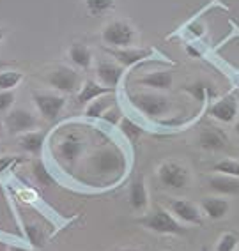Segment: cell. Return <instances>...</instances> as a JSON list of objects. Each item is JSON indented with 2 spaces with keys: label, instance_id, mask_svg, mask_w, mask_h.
<instances>
[{
  "label": "cell",
  "instance_id": "32",
  "mask_svg": "<svg viewBox=\"0 0 239 251\" xmlns=\"http://www.w3.org/2000/svg\"><path fill=\"white\" fill-rule=\"evenodd\" d=\"M103 119H105V121H110V122H113V124H115V122H117V119H119V110H108V112L103 115Z\"/></svg>",
  "mask_w": 239,
  "mask_h": 251
},
{
  "label": "cell",
  "instance_id": "34",
  "mask_svg": "<svg viewBox=\"0 0 239 251\" xmlns=\"http://www.w3.org/2000/svg\"><path fill=\"white\" fill-rule=\"evenodd\" d=\"M2 138H4V126L0 124V140H2Z\"/></svg>",
  "mask_w": 239,
  "mask_h": 251
},
{
  "label": "cell",
  "instance_id": "6",
  "mask_svg": "<svg viewBox=\"0 0 239 251\" xmlns=\"http://www.w3.org/2000/svg\"><path fill=\"white\" fill-rule=\"evenodd\" d=\"M133 104L138 108L140 112L145 113L149 117H159L163 113L168 112L170 103L167 101V98L156 94H140L133 98Z\"/></svg>",
  "mask_w": 239,
  "mask_h": 251
},
{
  "label": "cell",
  "instance_id": "27",
  "mask_svg": "<svg viewBox=\"0 0 239 251\" xmlns=\"http://www.w3.org/2000/svg\"><path fill=\"white\" fill-rule=\"evenodd\" d=\"M238 235L236 233H223L220 237V242H218L216 251H234L236 246H238Z\"/></svg>",
  "mask_w": 239,
  "mask_h": 251
},
{
  "label": "cell",
  "instance_id": "4",
  "mask_svg": "<svg viewBox=\"0 0 239 251\" xmlns=\"http://www.w3.org/2000/svg\"><path fill=\"white\" fill-rule=\"evenodd\" d=\"M34 104L39 110V113L45 117L46 121H55L60 115L62 108L66 106V99L57 94H43L36 92L34 94Z\"/></svg>",
  "mask_w": 239,
  "mask_h": 251
},
{
  "label": "cell",
  "instance_id": "17",
  "mask_svg": "<svg viewBox=\"0 0 239 251\" xmlns=\"http://www.w3.org/2000/svg\"><path fill=\"white\" fill-rule=\"evenodd\" d=\"M140 83L145 87H151V89H158V90H167L172 87V75L168 71H156L151 73L147 76H144L140 80Z\"/></svg>",
  "mask_w": 239,
  "mask_h": 251
},
{
  "label": "cell",
  "instance_id": "30",
  "mask_svg": "<svg viewBox=\"0 0 239 251\" xmlns=\"http://www.w3.org/2000/svg\"><path fill=\"white\" fill-rule=\"evenodd\" d=\"M27 237H28V241H32V244H41V232H39V228H37L36 225H27Z\"/></svg>",
  "mask_w": 239,
  "mask_h": 251
},
{
  "label": "cell",
  "instance_id": "29",
  "mask_svg": "<svg viewBox=\"0 0 239 251\" xmlns=\"http://www.w3.org/2000/svg\"><path fill=\"white\" fill-rule=\"evenodd\" d=\"M14 99L16 96L13 90H0V112H7L14 104Z\"/></svg>",
  "mask_w": 239,
  "mask_h": 251
},
{
  "label": "cell",
  "instance_id": "15",
  "mask_svg": "<svg viewBox=\"0 0 239 251\" xmlns=\"http://www.w3.org/2000/svg\"><path fill=\"white\" fill-rule=\"evenodd\" d=\"M149 202V197H147V188L142 180H135L130 188V205L135 209V211H144Z\"/></svg>",
  "mask_w": 239,
  "mask_h": 251
},
{
  "label": "cell",
  "instance_id": "21",
  "mask_svg": "<svg viewBox=\"0 0 239 251\" xmlns=\"http://www.w3.org/2000/svg\"><path fill=\"white\" fill-rule=\"evenodd\" d=\"M69 58H71V62L75 66H78L81 69H89L90 62H92V55L83 45H73L69 48Z\"/></svg>",
  "mask_w": 239,
  "mask_h": 251
},
{
  "label": "cell",
  "instance_id": "1",
  "mask_svg": "<svg viewBox=\"0 0 239 251\" xmlns=\"http://www.w3.org/2000/svg\"><path fill=\"white\" fill-rule=\"evenodd\" d=\"M135 39V30L126 22H112L103 30V41L115 48H128Z\"/></svg>",
  "mask_w": 239,
  "mask_h": 251
},
{
  "label": "cell",
  "instance_id": "26",
  "mask_svg": "<svg viewBox=\"0 0 239 251\" xmlns=\"http://www.w3.org/2000/svg\"><path fill=\"white\" fill-rule=\"evenodd\" d=\"M90 14H103L113 7V0H85Z\"/></svg>",
  "mask_w": 239,
  "mask_h": 251
},
{
  "label": "cell",
  "instance_id": "33",
  "mask_svg": "<svg viewBox=\"0 0 239 251\" xmlns=\"http://www.w3.org/2000/svg\"><path fill=\"white\" fill-rule=\"evenodd\" d=\"M11 251H36V250H27V248H11Z\"/></svg>",
  "mask_w": 239,
  "mask_h": 251
},
{
  "label": "cell",
  "instance_id": "14",
  "mask_svg": "<svg viewBox=\"0 0 239 251\" xmlns=\"http://www.w3.org/2000/svg\"><path fill=\"white\" fill-rule=\"evenodd\" d=\"M202 211L211 218V220H221L229 212V202L225 198H204Z\"/></svg>",
  "mask_w": 239,
  "mask_h": 251
},
{
  "label": "cell",
  "instance_id": "7",
  "mask_svg": "<svg viewBox=\"0 0 239 251\" xmlns=\"http://www.w3.org/2000/svg\"><path fill=\"white\" fill-rule=\"evenodd\" d=\"M92 163H94L96 172H100L103 175L115 174L124 166V159L117 151H101L94 156Z\"/></svg>",
  "mask_w": 239,
  "mask_h": 251
},
{
  "label": "cell",
  "instance_id": "31",
  "mask_svg": "<svg viewBox=\"0 0 239 251\" xmlns=\"http://www.w3.org/2000/svg\"><path fill=\"white\" fill-rule=\"evenodd\" d=\"M14 161H16V157H13V156L2 157V159H0V174H2L5 168H9V165H11V163H14Z\"/></svg>",
  "mask_w": 239,
  "mask_h": 251
},
{
  "label": "cell",
  "instance_id": "16",
  "mask_svg": "<svg viewBox=\"0 0 239 251\" xmlns=\"http://www.w3.org/2000/svg\"><path fill=\"white\" fill-rule=\"evenodd\" d=\"M108 92H110L108 87H101L100 83L89 80L81 87L80 94H78V103L80 104L90 103V101H94V99L101 98V96H105V94H108Z\"/></svg>",
  "mask_w": 239,
  "mask_h": 251
},
{
  "label": "cell",
  "instance_id": "9",
  "mask_svg": "<svg viewBox=\"0 0 239 251\" xmlns=\"http://www.w3.org/2000/svg\"><path fill=\"white\" fill-rule=\"evenodd\" d=\"M170 211L174 212L176 218H179L185 223H202V216H200L199 207L195 205V203L188 202V200H174L170 203Z\"/></svg>",
  "mask_w": 239,
  "mask_h": 251
},
{
  "label": "cell",
  "instance_id": "19",
  "mask_svg": "<svg viewBox=\"0 0 239 251\" xmlns=\"http://www.w3.org/2000/svg\"><path fill=\"white\" fill-rule=\"evenodd\" d=\"M147 55H149V51H145V50L122 48V50H115V51H113V57L121 62L122 68H128V66H133V64L140 62V60H144Z\"/></svg>",
  "mask_w": 239,
  "mask_h": 251
},
{
  "label": "cell",
  "instance_id": "2",
  "mask_svg": "<svg viewBox=\"0 0 239 251\" xmlns=\"http://www.w3.org/2000/svg\"><path fill=\"white\" fill-rule=\"evenodd\" d=\"M140 223L144 225L145 228H149L158 233H185L186 232V230L177 223V220H174V218L165 211H158L149 216H145V218L140 220Z\"/></svg>",
  "mask_w": 239,
  "mask_h": 251
},
{
  "label": "cell",
  "instance_id": "18",
  "mask_svg": "<svg viewBox=\"0 0 239 251\" xmlns=\"http://www.w3.org/2000/svg\"><path fill=\"white\" fill-rule=\"evenodd\" d=\"M81 149H83V144L80 142V138H77V136H68V138L59 145V154L66 161H75L81 154Z\"/></svg>",
  "mask_w": 239,
  "mask_h": 251
},
{
  "label": "cell",
  "instance_id": "5",
  "mask_svg": "<svg viewBox=\"0 0 239 251\" xmlns=\"http://www.w3.org/2000/svg\"><path fill=\"white\" fill-rule=\"evenodd\" d=\"M158 177L163 186L172 189H181L188 184V172L177 163H163L158 170Z\"/></svg>",
  "mask_w": 239,
  "mask_h": 251
},
{
  "label": "cell",
  "instance_id": "11",
  "mask_svg": "<svg viewBox=\"0 0 239 251\" xmlns=\"http://www.w3.org/2000/svg\"><path fill=\"white\" fill-rule=\"evenodd\" d=\"M209 186L214 193L220 195H239V179L230 175L218 174L209 179Z\"/></svg>",
  "mask_w": 239,
  "mask_h": 251
},
{
  "label": "cell",
  "instance_id": "25",
  "mask_svg": "<svg viewBox=\"0 0 239 251\" xmlns=\"http://www.w3.org/2000/svg\"><path fill=\"white\" fill-rule=\"evenodd\" d=\"M121 131L124 133V136H126L128 140H131V142H135V140L142 135V127H140L138 124H135L131 119H122Z\"/></svg>",
  "mask_w": 239,
  "mask_h": 251
},
{
  "label": "cell",
  "instance_id": "37",
  "mask_svg": "<svg viewBox=\"0 0 239 251\" xmlns=\"http://www.w3.org/2000/svg\"><path fill=\"white\" fill-rule=\"evenodd\" d=\"M236 131H238V135H239V122H238V126H236Z\"/></svg>",
  "mask_w": 239,
  "mask_h": 251
},
{
  "label": "cell",
  "instance_id": "3",
  "mask_svg": "<svg viewBox=\"0 0 239 251\" xmlns=\"http://www.w3.org/2000/svg\"><path fill=\"white\" fill-rule=\"evenodd\" d=\"M4 126L13 135H23V133H28V131H36L37 119L25 108H14V110H11L7 113Z\"/></svg>",
  "mask_w": 239,
  "mask_h": 251
},
{
  "label": "cell",
  "instance_id": "22",
  "mask_svg": "<svg viewBox=\"0 0 239 251\" xmlns=\"http://www.w3.org/2000/svg\"><path fill=\"white\" fill-rule=\"evenodd\" d=\"M110 106H112V99H110L108 96L98 98V99H94V101H90V104L87 106L85 115L89 117V119H101V117L110 110Z\"/></svg>",
  "mask_w": 239,
  "mask_h": 251
},
{
  "label": "cell",
  "instance_id": "28",
  "mask_svg": "<svg viewBox=\"0 0 239 251\" xmlns=\"http://www.w3.org/2000/svg\"><path fill=\"white\" fill-rule=\"evenodd\" d=\"M34 175H36V179L39 180L41 184H46V186L53 184V177L48 174V170H46L45 165H43L41 161L34 163Z\"/></svg>",
  "mask_w": 239,
  "mask_h": 251
},
{
  "label": "cell",
  "instance_id": "8",
  "mask_svg": "<svg viewBox=\"0 0 239 251\" xmlns=\"http://www.w3.org/2000/svg\"><path fill=\"white\" fill-rule=\"evenodd\" d=\"M48 83L60 92H73L78 87V75L69 68H59L48 75Z\"/></svg>",
  "mask_w": 239,
  "mask_h": 251
},
{
  "label": "cell",
  "instance_id": "10",
  "mask_svg": "<svg viewBox=\"0 0 239 251\" xmlns=\"http://www.w3.org/2000/svg\"><path fill=\"white\" fill-rule=\"evenodd\" d=\"M96 73H98V78H100L101 83H105V87H117L119 81H121L122 75H124V69L122 66H117V64L112 62H100L98 68H96Z\"/></svg>",
  "mask_w": 239,
  "mask_h": 251
},
{
  "label": "cell",
  "instance_id": "20",
  "mask_svg": "<svg viewBox=\"0 0 239 251\" xmlns=\"http://www.w3.org/2000/svg\"><path fill=\"white\" fill-rule=\"evenodd\" d=\"M200 145L204 149H208V151H220L223 149L225 145V135H221L220 131H214V129H208L200 133V138H199Z\"/></svg>",
  "mask_w": 239,
  "mask_h": 251
},
{
  "label": "cell",
  "instance_id": "12",
  "mask_svg": "<svg viewBox=\"0 0 239 251\" xmlns=\"http://www.w3.org/2000/svg\"><path fill=\"white\" fill-rule=\"evenodd\" d=\"M209 112H211V115L214 117V119H218V121L230 122V121H234L236 113H238V104H236V101L232 98H227V99L218 101Z\"/></svg>",
  "mask_w": 239,
  "mask_h": 251
},
{
  "label": "cell",
  "instance_id": "23",
  "mask_svg": "<svg viewBox=\"0 0 239 251\" xmlns=\"http://www.w3.org/2000/svg\"><path fill=\"white\" fill-rule=\"evenodd\" d=\"M23 80V75L20 71H4L0 73V90H13L18 87Z\"/></svg>",
  "mask_w": 239,
  "mask_h": 251
},
{
  "label": "cell",
  "instance_id": "35",
  "mask_svg": "<svg viewBox=\"0 0 239 251\" xmlns=\"http://www.w3.org/2000/svg\"><path fill=\"white\" fill-rule=\"evenodd\" d=\"M4 36H5V32L2 30V28H0V43H2V41H4Z\"/></svg>",
  "mask_w": 239,
  "mask_h": 251
},
{
  "label": "cell",
  "instance_id": "13",
  "mask_svg": "<svg viewBox=\"0 0 239 251\" xmlns=\"http://www.w3.org/2000/svg\"><path fill=\"white\" fill-rule=\"evenodd\" d=\"M18 144H20V147L25 151V152L41 154V151H43V145H45V135H43V133H39V131H28V133H23V135H20Z\"/></svg>",
  "mask_w": 239,
  "mask_h": 251
},
{
  "label": "cell",
  "instance_id": "24",
  "mask_svg": "<svg viewBox=\"0 0 239 251\" xmlns=\"http://www.w3.org/2000/svg\"><path fill=\"white\" fill-rule=\"evenodd\" d=\"M214 172L223 175H230L239 179V161H232V159H223V161L214 165Z\"/></svg>",
  "mask_w": 239,
  "mask_h": 251
},
{
  "label": "cell",
  "instance_id": "36",
  "mask_svg": "<svg viewBox=\"0 0 239 251\" xmlns=\"http://www.w3.org/2000/svg\"><path fill=\"white\" fill-rule=\"evenodd\" d=\"M121 251H140V250H135V248H126V250H121Z\"/></svg>",
  "mask_w": 239,
  "mask_h": 251
}]
</instances>
